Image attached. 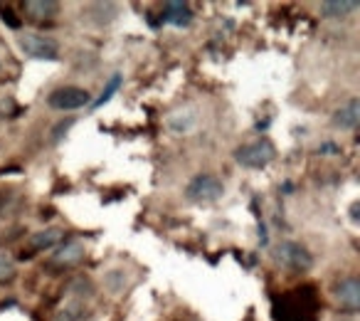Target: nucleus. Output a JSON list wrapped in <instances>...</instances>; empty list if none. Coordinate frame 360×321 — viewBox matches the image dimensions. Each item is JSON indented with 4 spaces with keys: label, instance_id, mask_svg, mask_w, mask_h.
<instances>
[{
    "label": "nucleus",
    "instance_id": "f257e3e1",
    "mask_svg": "<svg viewBox=\"0 0 360 321\" xmlns=\"http://www.w3.org/2000/svg\"><path fill=\"white\" fill-rule=\"evenodd\" d=\"M276 149L269 139H257L235 149V160L245 168H266L274 160Z\"/></svg>",
    "mask_w": 360,
    "mask_h": 321
},
{
    "label": "nucleus",
    "instance_id": "f03ea898",
    "mask_svg": "<svg viewBox=\"0 0 360 321\" xmlns=\"http://www.w3.org/2000/svg\"><path fill=\"white\" fill-rule=\"evenodd\" d=\"M274 260L291 272H309L311 267H314L311 252L306 250L301 242H294V240L279 242V245L274 247Z\"/></svg>",
    "mask_w": 360,
    "mask_h": 321
},
{
    "label": "nucleus",
    "instance_id": "7ed1b4c3",
    "mask_svg": "<svg viewBox=\"0 0 360 321\" xmlns=\"http://www.w3.org/2000/svg\"><path fill=\"white\" fill-rule=\"evenodd\" d=\"M225 193V183L212 173H200L186 186V198L193 203H215Z\"/></svg>",
    "mask_w": 360,
    "mask_h": 321
},
{
    "label": "nucleus",
    "instance_id": "20e7f679",
    "mask_svg": "<svg viewBox=\"0 0 360 321\" xmlns=\"http://www.w3.org/2000/svg\"><path fill=\"white\" fill-rule=\"evenodd\" d=\"M47 104L60 111H75L82 109V106H89L91 94L86 89H82V87H60V89H55L47 96Z\"/></svg>",
    "mask_w": 360,
    "mask_h": 321
},
{
    "label": "nucleus",
    "instance_id": "39448f33",
    "mask_svg": "<svg viewBox=\"0 0 360 321\" xmlns=\"http://www.w3.org/2000/svg\"><path fill=\"white\" fill-rule=\"evenodd\" d=\"M18 45H20V50L25 52L27 57H32V60L52 62V60L60 57V47H57V42L52 40V37H45V35H20Z\"/></svg>",
    "mask_w": 360,
    "mask_h": 321
},
{
    "label": "nucleus",
    "instance_id": "423d86ee",
    "mask_svg": "<svg viewBox=\"0 0 360 321\" xmlns=\"http://www.w3.org/2000/svg\"><path fill=\"white\" fill-rule=\"evenodd\" d=\"M333 296L343 309L358 311L360 309V282L355 277H345L333 287Z\"/></svg>",
    "mask_w": 360,
    "mask_h": 321
},
{
    "label": "nucleus",
    "instance_id": "0eeeda50",
    "mask_svg": "<svg viewBox=\"0 0 360 321\" xmlns=\"http://www.w3.org/2000/svg\"><path fill=\"white\" fill-rule=\"evenodd\" d=\"M163 20L170 23V25H175V27H188L193 23L191 6H188V3H178V0L165 3L163 6Z\"/></svg>",
    "mask_w": 360,
    "mask_h": 321
},
{
    "label": "nucleus",
    "instance_id": "6e6552de",
    "mask_svg": "<svg viewBox=\"0 0 360 321\" xmlns=\"http://www.w3.org/2000/svg\"><path fill=\"white\" fill-rule=\"evenodd\" d=\"M84 260V245L77 240L72 242H65V245L60 247V250L52 255V265L55 267H72L77 265V262Z\"/></svg>",
    "mask_w": 360,
    "mask_h": 321
},
{
    "label": "nucleus",
    "instance_id": "1a4fd4ad",
    "mask_svg": "<svg viewBox=\"0 0 360 321\" xmlns=\"http://www.w3.org/2000/svg\"><path fill=\"white\" fill-rule=\"evenodd\" d=\"M358 8V0H328V3H321V15L330 18V20H343V18L353 15Z\"/></svg>",
    "mask_w": 360,
    "mask_h": 321
},
{
    "label": "nucleus",
    "instance_id": "9d476101",
    "mask_svg": "<svg viewBox=\"0 0 360 321\" xmlns=\"http://www.w3.org/2000/svg\"><path fill=\"white\" fill-rule=\"evenodd\" d=\"M360 121V101L358 99H350L348 104H343L340 109H335L333 114V126L335 129H355Z\"/></svg>",
    "mask_w": 360,
    "mask_h": 321
},
{
    "label": "nucleus",
    "instance_id": "9b49d317",
    "mask_svg": "<svg viewBox=\"0 0 360 321\" xmlns=\"http://www.w3.org/2000/svg\"><path fill=\"white\" fill-rule=\"evenodd\" d=\"M62 237H65V232H62L60 227H47V230H40V232H35V235H30L27 245H30V250L42 252V250H50V247H57L62 242Z\"/></svg>",
    "mask_w": 360,
    "mask_h": 321
},
{
    "label": "nucleus",
    "instance_id": "f8f14e48",
    "mask_svg": "<svg viewBox=\"0 0 360 321\" xmlns=\"http://www.w3.org/2000/svg\"><path fill=\"white\" fill-rule=\"evenodd\" d=\"M22 11L35 20H52L60 13V3H55V0H27Z\"/></svg>",
    "mask_w": 360,
    "mask_h": 321
},
{
    "label": "nucleus",
    "instance_id": "ddd939ff",
    "mask_svg": "<svg viewBox=\"0 0 360 321\" xmlns=\"http://www.w3.org/2000/svg\"><path fill=\"white\" fill-rule=\"evenodd\" d=\"M168 126L175 134H188V131L195 126V114H193V111H178V114L170 116Z\"/></svg>",
    "mask_w": 360,
    "mask_h": 321
},
{
    "label": "nucleus",
    "instance_id": "4468645a",
    "mask_svg": "<svg viewBox=\"0 0 360 321\" xmlns=\"http://www.w3.org/2000/svg\"><path fill=\"white\" fill-rule=\"evenodd\" d=\"M84 304L82 301H70V304H65L60 311H57L55 321H82L84 319Z\"/></svg>",
    "mask_w": 360,
    "mask_h": 321
},
{
    "label": "nucleus",
    "instance_id": "2eb2a0df",
    "mask_svg": "<svg viewBox=\"0 0 360 321\" xmlns=\"http://www.w3.org/2000/svg\"><path fill=\"white\" fill-rule=\"evenodd\" d=\"M119 87H121V75H114L109 80V84H106V89L101 92V96L96 101H91V109H99V106H104L106 101L111 99V96L116 94V92H119Z\"/></svg>",
    "mask_w": 360,
    "mask_h": 321
},
{
    "label": "nucleus",
    "instance_id": "dca6fc26",
    "mask_svg": "<svg viewBox=\"0 0 360 321\" xmlns=\"http://www.w3.org/2000/svg\"><path fill=\"white\" fill-rule=\"evenodd\" d=\"M15 277V262L11 260V255L0 252V282H11Z\"/></svg>",
    "mask_w": 360,
    "mask_h": 321
},
{
    "label": "nucleus",
    "instance_id": "f3484780",
    "mask_svg": "<svg viewBox=\"0 0 360 321\" xmlns=\"http://www.w3.org/2000/svg\"><path fill=\"white\" fill-rule=\"evenodd\" d=\"M72 124H75V119H67V121H60V124L55 126V131H52V141H60L62 136L67 134V131L72 129Z\"/></svg>",
    "mask_w": 360,
    "mask_h": 321
},
{
    "label": "nucleus",
    "instance_id": "a211bd4d",
    "mask_svg": "<svg viewBox=\"0 0 360 321\" xmlns=\"http://www.w3.org/2000/svg\"><path fill=\"white\" fill-rule=\"evenodd\" d=\"M350 218H353V220H358V203H353V208H350Z\"/></svg>",
    "mask_w": 360,
    "mask_h": 321
}]
</instances>
